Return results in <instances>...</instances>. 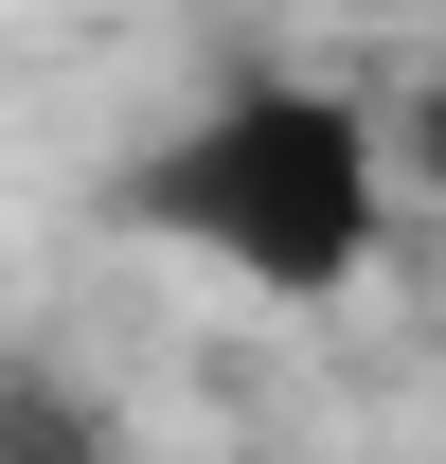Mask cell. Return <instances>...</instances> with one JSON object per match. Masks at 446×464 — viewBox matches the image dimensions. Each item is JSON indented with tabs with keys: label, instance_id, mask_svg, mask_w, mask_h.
<instances>
[{
	"label": "cell",
	"instance_id": "3957f363",
	"mask_svg": "<svg viewBox=\"0 0 446 464\" xmlns=\"http://www.w3.org/2000/svg\"><path fill=\"white\" fill-rule=\"evenodd\" d=\"M393 197H429V215H446V54H429V90L393 108Z\"/></svg>",
	"mask_w": 446,
	"mask_h": 464
},
{
	"label": "cell",
	"instance_id": "6da1fadb",
	"mask_svg": "<svg viewBox=\"0 0 446 464\" xmlns=\"http://www.w3.org/2000/svg\"><path fill=\"white\" fill-rule=\"evenodd\" d=\"M393 108L339 72H232L215 108H179L125 161V232H161L250 304H339L393 268Z\"/></svg>",
	"mask_w": 446,
	"mask_h": 464
},
{
	"label": "cell",
	"instance_id": "7a4b0ae2",
	"mask_svg": "<svg viewBox=\"0 0 446 464\" xmlns=\"http://www.w3.org/2000/svg\"><path fill=\"white\" fill-rule=\"evenodd\" d=\"M0 464H108V393L54 357H0Z\"/></svg>",
	"mask_w": 446,
	"mask_h": 464
}]
</instances>
